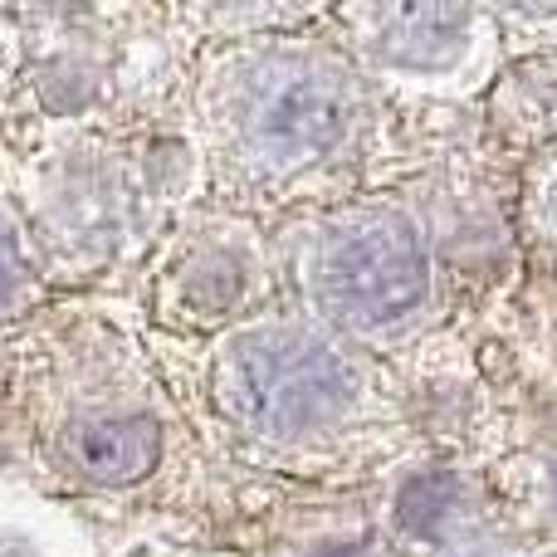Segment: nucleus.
Returning <instances> with one entry per match:
<instances>
[{
  "label": "nucleus",
  "instance_id": "f257e3e1",
  "mask_svg": "<svg viewBox=\"0 0 557 557\" xmlns=\"http://www.w3.org/2000/svg\"><path fill=\"white\" fill-rule=\"evenodd\" d=\"M215 392L245 431L294 441L343 411L347 372L318 337L298 327H255L221 357Z\"/></svg>",
  "mask_w": 557,
  "mask_h": 557
},
{
  "label": "nucleus",
  "instance_id": "f03ea898",
  "mask_svg": "<svg viewBox=\"0 0 557 557\" xmlns=\"http://www.w3.org/2000/svg\"><path fill=\"white\" fill-rule=\"evenodd\" d=\"M318 294L352 327L396 323L425 298V255L406 225L367 221L327 245Z\"/></svg>",
  "mask_w": 557,
  "mask_h": 557
},
{
  "label": "nucleus",
  "instance_id": "7ed1b4c3",
  "mask_svg": "<svg viewBox=\"0 0 557 557\" xmlns=\"http://www.w3.org/2000/svg\"><path fill=\"white\" fill-rule=\"evenodd\" d=\"M240 127L255 152L278 166L318 162L347 133V98L327 74L308 64H274L245 94Z\"/></svg>",
  "mask_w": 557,
  "mask_h": 557
},
{
  "label": "nucleus",
  "instance_id": "20e7f679",
  "mask_svg": "<svg viewBox=\"0 0 557 557\" xmlns=\"http://www.w3.org/2000/svg\"><path fill=\"white\" fill-rule=\"evenodd\" d=\"M64 460L84 480L98 484H127L152 470L157 460V425L143 416H98V421H74L59 441Z\"/></svg>",
  "mask_w": 557,
  "mask_h": 557
},
{
  "label": "nucleus",
  "instance_id": "39448f33",
  "mask_svg": "<svg viewBox=\"0 0 557 557\" xmlns=\"http://www.w3.org/2000/svg\"><path fill=\"white\" fill-rule=\"evenodd\" d=\"M25 288V264L15 260V250H10V240L0 235V304H10V298Z\"/></svg>",
  "mask_w": 557,
  "mask_h": 557
},
{
  "label": "nucleus",
  "instance_id": "423d86ee",
  "mask_svg": "<svg viewBox=\"0 0 557 557\" xmlns=\"http://www.w3.org/2000/svg\"><path fill=\"white\" fill-rule=\"evenodd\" d=\"M323 557H352V553H323Z\"/></svg>",
  "mask_w": 557,
  "mask_h": 557
}]
</instances>
